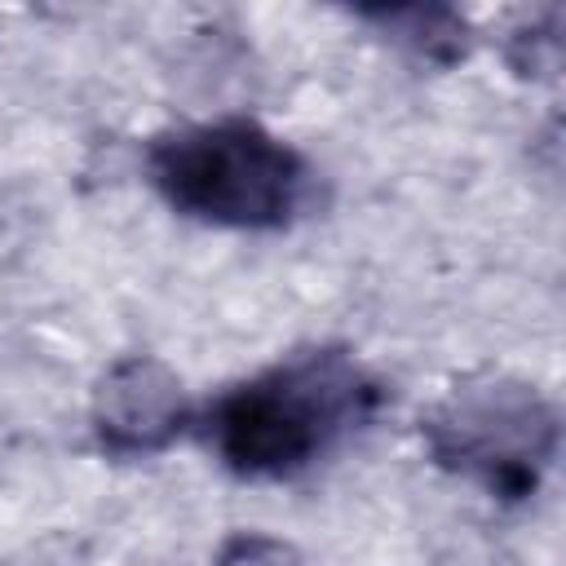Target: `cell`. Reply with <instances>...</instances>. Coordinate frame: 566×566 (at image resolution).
Instances as JSON below:
<instances>
[{"label":"cell","mask_w":566,"mask_h":566,"mask_svg":"<svg viewBox=\"0 0 566 566\" xmlns=\"http://www.w3.org/2000/svg\"><path fill=\"white\" fill-rule=\"evenodd\" d=\"M376 389L349 349H301L230 385L208 411V442L239 478H292L371 416Z\"/></svg>","instance_id":"6da1fadb"},{"label":"cell","mask_w":566,"mask_h":566,"mask_svg":"<svg viewBox=\"0 0 566 566\" xmlns=\"http://www.w3.org/2000/svg\"><path fill=\"white\" fill-rule=\"evenodd\" d=\"M190 416L181 376L150 354L111 363L93 389V433L106 455H155L186 433Z\"/></svg>","instance_id":"277c9868"},{"label":"cell","mask_w":566,"mask_h":566,"mask_svg":"<svg viewBox=\"0 0 566 566\" xmlns=\"http://www.w3.org/2000/svg\"><path fill=\"white\" fill-rule=\"evenodd\" d=\"M146 172L172 212L221 230H283L310 190L301 150L248 115L159 133Z\"/></svg>","instance_id":"7a4b0ae2"},{"label":"cell","mask_w":566,"mask_h":566,"mask_svg":"<svg viewBox=\"0 0 566 566\" xmlns=\"http://www.w3.org/2000/svg\"><path fill=\"white\" fill-rule=\"evenodd\" d=\"M367 22L385 27L394 40H402L411 53L429 62H455L469 53V27L455 9H433V4H402V9H363Z\"/></svg>","instance_id":"5b68a950"},{"label":"cell","mask_w":566,"mask_h":566,"mask_svg":"<svg viewBox=\"0 0 566 566\" xmlns=\"http://www.w3.org/2000/svg\"><path fill=\"white\" fill-rule=\"evenodd\" d=\"M420 438L447 473L478 482L495 500H526L557 455V411L526 380L473 376L429 407Z\"/></svg>","instance_id":"3957f363"},{"label":"cell","mask_w":566,"mask_h":566,"mask_svg":"<svg viewBox=\"0 0 566 566\" xmlns=\"http://www.w3.org/2000/svg\"><path fill=\"white\" fill-rule=\"evenodd\" d=\"M212 566H301V553L274 535H261V531H243L234 539L221 544L217 562Z\"/></svg>","instance_id":"8992f818"}]
</instances>
